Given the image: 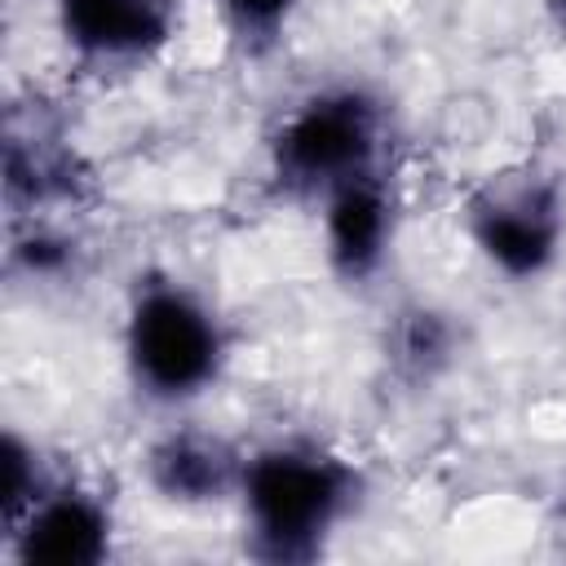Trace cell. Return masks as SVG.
<instances>
[{"instance_id": "1", "label": "cell", "mask_w": 566, "mask_h": 566, "mask_svg": "<svg viewBox=\"0 0 566 566\" xmlns=\"http://www.w3.org/2000/svg\"><path fill=\"white\" fill-rule=\"evenodd\" d=\"M345 464L314 451H265L243 469V504L265 557H310L349 504Z\"/></svg>"}, {"instance_id": "2", "label": "cell", "mask_w": 566, "mask_h": 566, "mask_svg": "<svg viewBox=\"0 0 566 566\" xmlns=\"http://www.w3.org/2000/svg\"><path fill=\"white\" fill-rule=\"evenodd\" d=\"M217 327L181 287H146L128 318V358L150 394L186 398L217 371Z\"/></svg>"}, {"instance_id": "3", "label": "cell", "mask_w": 566, "mask_h": 566, "mask_svg": "<svg viewBox=\"0 0 566 566\" xmlns=\"http://www.w3.org/2000/svg\"><path fill=\"white\" fill-rule=\"evenodd\" d=\"M376 150V111L358 93L305 102L279 133V172L305 186H340L367 172Z\"/></svg>"}, {"instance_id": "4", "label": "cell", "mask_w": 566, "mask_h": 566, "mask_svg": "<svg viewBox=\"0 0 566 566\" xmlns=\"http://www.w3.org/2000/svg\"><path fill=\"white\" fill-rule=\"evenodd\" d=\"M9 535L27 566H97L111 553V517L84 491H44Z\"/></svg>"}, {"instance_id": "5", "label": "cell", "mask_w": 566, "mask_h": 566, "mask_svg": "<svg viewBox=\"0 0 566 566\" xmlns=\"http://www.w3.org/2000/svg\"><path fill=\"white\" fill-rule=\"evenodd\" d=\"M473 234H478L482 252L495 265H504L509 274H535L548 265V256L557 248V203H553V195H535V190L478 203Z\"/></svg>"}, {"instance_id": "6", "label": "cell", "mask_w": 566, "mask_h": 566, "mask_svg": "<svg viewBox=\"0 0 566 566\" xmlns=\"http://www.w3.org/2000/svg\"><path fill=\"white\" fill-rule=\"evenodd\" d=\"M172 13L164 0H62V31L97 57L150 53L168 40Z\"/></svg>"}, {"instance_id": "7", "label": "cell", "mask_w": 566, "mask_h": 566, "mask_svg": "<svg viewBox=\"0 0 566 566\" xmlns=\"http://www.w3.org/2000/svg\"><path fill=\"white\" fill-rule=\"evenodd\" d=\"M389 239V203L385 190L363 172L354 181H340L327 203V252L340 274L358 279L367 274Z\"/></svg>"}, {"instance_id": "8", "label": "cell", "mask_w": 566, "mask_h": 566, "mask_svg": "<svg viewBox=\"0 0 566 566\" xmlns=\"http://www.w3.org/2000/svg\"><path fill=\"white\" fill-rule=\"evenodd\" d=\"M230 455L208 442V438H168L159 451H155V482L164 495L172 500H212L230 486Z\"/></svg>"}, {"instance_id": "9", "label": "cell", "mask_w": 566, "mask_h": 566, "mask_svg": "<svg viewBox=\"0 0 566 566\" xmlns=\"http://www.w3.org/2000/svg\"><path fill=\"white\" fill-rule=\"evenodd\" d=\"M4 517H9V526H18L31 509H35V500L44 495V486H40V473H35V455L27 451V442L22 438H4Z\"/></svg>"}, {"instance_id": "10", "label": "cell", "mask_w": 566, "mask_h": 566, "mask_svg": "<svg viewBox=\"0 0 566 566\" xmlns=\"http://www.w3.org/2000/svg\"><path fill=\"white\" fill-rule=\"evenodd\" d=\"M243 31H274L296 0H226Z\"/></svg>"}]
</instances>
